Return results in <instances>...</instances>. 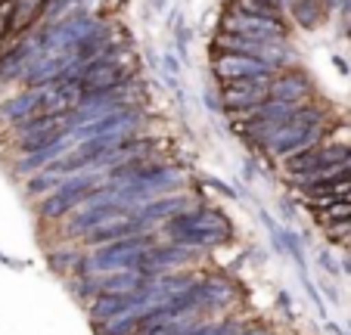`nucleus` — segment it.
I'll return each mask as SVG.
<instances>
[{
  "mask_svg": "<svg viewBox=\"0 0 351 335\" xmlns=\"http://www.w3.org/2000/svg\"><path fill=\"white\" fill-rule=\"evenodd\" d=\"M320 143H326V119H324V109L311 99L292 121H283V125L271 127L265 137L255 140L252 149L258 156H265L274 168H280L289 158L302 156V152L314 149Z\"/></svg>",
  "mask_w": 351,
  "mask_h": 335,
  "instance_id": "obj_1",
  "label": "nucleus"
},
{
  "mask_svg": "<svg viewBox=\"0 0 351 335\" xmlns=\"http://www.w3.org/2000/svg\"><path fill=\"white\" fill-rule=\"evenodd\" d=\"M162 236L171 239V243L180 245H193L199 251L218 249L227 239L233 236V227L218 208H208V205H199V208L186 211L180 217H171V221L162 227Z\"/></svg>",
  "mask_w": 351,
  "mask_h": 335,
  "instance_id": "obj_2",
  "label": "nucleus"
},
{
  "mask_svg": "<svg viewBox=\"0 0 351 335\" xmlns=\"http://www.w3.org/2000/svg\"><path fill=\"white\" fill-rule=\"evenodd\" d=\"M212 53H239V56H252V60L286 69L292 60V44L289 38H245V34L215 32Z\"/></svg>",
  "mask_w": 351,
  "mask_h": 335,
  "instance_id": "obj_3",
  "label": "nucleus"
},
{
  "mask_svg": "<svg viewBox=\"0 0 351 335\" xmlns=\"http://www.w3.org/2000/svg\"><path fill=\"white\" fill-rule=\"evenodd\" d=\"M218 32L227 34H245V38H292V25L286 16H249L239 10L224 7L218 22Z\"/></svg>",
  "mask_w": 351,
  "mask_h": 335,
  "instance_id": "obj_4",
  "label": "nucleus"
},
{
  "mask_svg": "<svg viewBox=\"0 0 351 335\" xmlns=\"http://www.w3.org/2000/svg\"><path fill=\"white\" fill-rule=\"evenodd\" d=\"M212 69L215 75L224 81H239V78H274L283 69L271 66V62L252 60V56H239V53H212Z\"/></svg>",
  "mask_w": 351,
  "mask_h": 335,
  "instance_id": "obj_5",
  "label": "nucleus"
},
{
  "mask_svg": "<svg viewBox=\"0 0 351 335\" xmlns=\"http://www.w3.org/2000/svg\"><path fill=\"white\" fill-rule=\"evenodd\" d=\"M271 81L274 78H239L221 84V106L227 112H243L252 106L271 99Z\"/></svg>",
  "mask_w": 351,
  "mask_h": 335,
  "instance_id": "obj_6",
  "label": "nucleus"
},
{
  "mask_svg": "<svg viewBox=\"0 0 351 335\" xmlns=\"http://www.w3.org/2000/svg\"><path fill=\"white\" fill-rule=\"evenodd\" d=\"M44 109H47V87H22L19 93H13V97L0 103V125L10 131V127L40 115Z\"/></svg>",
  "mask_w": 351,
  "mask_h": 335,
  "instance_id": "obj_7",
  "label": "nucleus"
},
{
  "mask_svg": "<svg viewBox=\"0 0 351 335\" xmlns=\"http://www.w3.org/2000/svg\"><path fill=\"white\" fill-rule=\"evenodd\" d=\"M311 81L302 72H277L271 81V99H308Z\"/></svg>",
  "mask_w": 351,
  "mask_h": 335,
  "instance_id": "obj_8",
  "label": "nucleus"
},
{
  "mask_svg": "<svg viewBox=\"0 0 351 335\" xmlns=\"http://www.w3.org/2000/svg\"><path fill=\"white\" fill-rule=\"evenodd\" d=\"M326 13H330L326 0H295V3L289 7V16H292L295 22H302L305 28L320 25V22L326 19Z\"/></svg>",
  "mask_w": 351,
  "mask_h": 335,
  "instance_id": "obj_9",
  "label": "nucleus"
},
{
  "mask_svg": "<svg viewBox=\"0 0 351 335\" xmlns=\"http://www.w3.org/2000/svg\"><path fill=\"white\" fill-rule=\"evenodd\" d=\"M227 7L230 10H239V13H249V16H283L280 10H274L271 3H265V0H227Z\"/></svg>",
  "mask_w": 351,
  "mask_h": 335,
  "instance_id": "obj_10",
  "label": "nucleus"
},
{
  "mask_svg": "<svg viewBox=\"0 0 351 335\" xmlns=\"http://www.w3.org/2000/svg\"><path fill=\"white\" fill-rule=\"evenodd\" d=\"M265 3H271L274 10H280V13H283V0H265ZM286 16V13H283Z\"/></svg>",
  "mask_w": 351,
  "mask_h": 335,
  "instance_id": "obj_11",
  "label": "nucleus"
},
{
  "mask_svg": "<svg viewBox=\"0 0 351 335\" xmlns=\"http://www.w3.org/2000/svg\"><path fill=\"white\" fill-rule=\"evenodd\" d=\"M292 3H295V0H283V13H286V16H289V7H292Z\"/></svg>",
  "mask_w": 351,
  "mask_h": 335,
  "instance_id": "obj_12",
  "label": "nucleus"
}]
</instances>
